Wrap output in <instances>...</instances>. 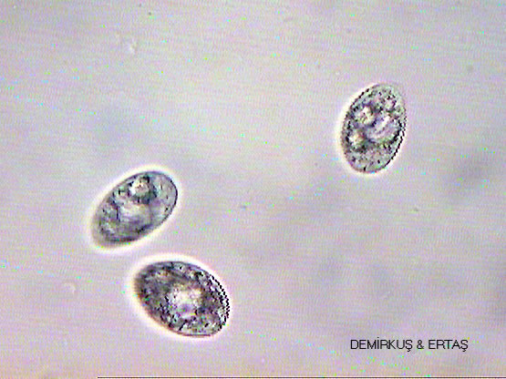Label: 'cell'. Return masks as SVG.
<instances>
[{
	"mask_svg": "<svg viewBox=\"0 0 506 379\" xmlns=\"http://www.w3.org/2000/svg\"><path fill=\"white\" fill-rule=\"evenodd\" d=\"M137 300L161 327L182 336L209 337L226 324L230 302L221 282L198 265L156 261L133 280Z\"/></svg>",
	"mask_w": 506,
	"mask_h": 379,
	"instance_id": "cell-1",
	"label": "cell"
},
{
	"mask_svg": "<svg viewBox=\"0 0 506 379\" xmlns=\"http://www.w3.org/2000/svg\"><path fill=\"white\" fill-rule=\"evenodd\" d=\"M177 200V187L166 173L133 174L112 188L97 207L91 221L93 241L104 249L135 242L167 220Z\"/></svg>",
	"mask_w": 506,
	"mask_h": 379,
	"instance_id": "cell-2",
	"label": "cell"
},
{
	"mask_svg": "<svg viewBox=\"0 0 506 379\" xmlns=\"http://www.w3.org/2000/svg\"><path fill=\"white\" fill-rule=\"evenodd\" d=\"M407 108L393 85L367 87L348 108L341 128L343 155L355 170L371 174L385 169L403 141Z\"/></svg>",
	"mask_w": 506,
	"mask_h": 379,
	"instance_id": "cell-3",
	"label": "cell"
}]
</instances>
